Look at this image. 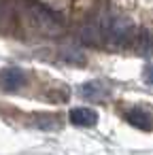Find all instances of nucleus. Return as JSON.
<instances>
[{
  "instance_id": "1",
  "label": "nucleus",
  "mask_w": 153,
  "mask_h": 155,
  "mask_svg": "<svg viewBox=\"0 0 153 155\" xmlns=\"http://www.w3.org/2000/svg\"><path fill=\"white\" fill-rule=\"evenodd\" d=\"M17 11L22 21L28 26V30L45 36H58L64 32V19L49 9L47 5L38 2V0H19Z\"/></svg>"
},
{
  "instance_id": "2",
  "label": "nucleus",
  "mask_w": 153,
  "mask_h": 155,
  "mask_svg": "<svg viewBox=\"0 0 153 155\" xmlns=\"http://www.w3.org/2000/svg\"><path fill=\"white\" fill-rule=\"evenodd\" d=\"M26 83L28 77L19 66H7L0 70V89L2 91H19Z\"/></svg>"
},
{
  "instance_id": "3",
  "label": "nucleus",
  "mask_w": 153,
  "mask_h": 155,
  "mask_svg": "<svg viewBox=\"0 0 153 155\" xmlns=\"http://www.w3.org/2000/svg\"><path fill=\"white\" fill-rule=\"evenodd\" d=\"M125 119H128V123H132L134 127H138L142 132L153 130V110H149V108L134 106V108L125 110Z\"/></svg>"
},
{
  "instance_id": "4",
  "label": "nucleus",
  "mask_w": 153,
  "mask_h": 155,
  "mask_svg": "<svg viewBox=\"0 0 153 155\" xmlns=\"http://www.w3.org/2000/svg\"><path fill=\"white\" fill-rule=\"evenodd\" d=\"M79 94H81L83 98H87V100L100 102V100H106V98H108L111 89H108L106 83H102V81H87V83H83V85L79 87Z\"/></svg>"
},
{
  "instance_id": "5",
  "label": "nucleus",
  "mask_w": 153,
  "mask_h": 155,
  "mask_svg": "<svg viewBox=\"0 0 153 155\" xmlns=\"http://www.w3.org/2000/svg\"><path fill=\"white\" fill-rule=\"evenodd\" d=\"M68 119L72 125H79V127H91L98 123V113L91 110V108H85V106H79V108H72L68 113Z\"/></svg>"
},
{
  "instance_id": "6",
  "label": "nucleus",
  "mask_w": 153,
  "mask_h": 155,
  "mask_svg": "<svg viewBox=\"0 0 153 155\" xmlns=\"http://www.w3.org/2000/svg\"><path fill=\"white\" fill-rule=\"evenodd\" d=\"M134 49H136L138 53H142V55L153 53V32H149V30H138Z\"/></svg>"
},
{
  "instance_id": "7",
  "label": "nucleus",
  "mask_w": 153,
  "mask_h": 155,
  "mask_svg": "<svg viewBox=\"0 0 153 155\" xmlns=\"http://www.w3.org/2000/svg\"><path fill=\"white\" fill-rule=\"evenodd\" d=\"M60 58L66 62V64H85V53L81 49H75V47H66L62 49Z\"/></svg>"
},
{
  "instance_id": "8",
  "label": "nucleus",
  "mask_w": 153,
  "mask_h": 155,
  "mask_svg": "<svg viewBox=\"0 0 153 155\" xmlns=\"http://www.w3.org/2000/svg\"><path fill=\"white\" fill-rule=\"evenodd\" d=\"M142 79H145L149 85H153V64L145 66V70H142Z\"/></svg>"
},
{
  "instance_id": "9",
  "label": "nucleus",
  "mask_w": 153,
  "mask_h": 155,
  "mask_svg": "<svg viewBox=\"0 0 153 155\" xmlns=\"http://www.w3.org/2000/svg\"><path fill=\"white\" fill-rule=\"evenodd\" d=\"M2 17H5V2L0 0V21H2Z\"/></svg>"
}]
</instances>
